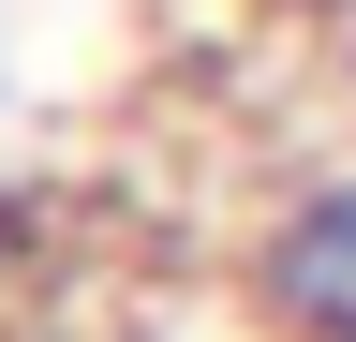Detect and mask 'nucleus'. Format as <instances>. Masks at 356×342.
<instances>
[{
	"instance_id": "f257e3e1",
	"label": "nucleus",
	"mask_w": 356,
	"mask_h": 342,
	"mask_svg": "<svg viewBox=\"0 0 356 342\" xmlns=\"http://www.w3.org/2000/svg\"><path fill=\"white\" fill-rule=\"evenodd\" d=\"M238 327L252 342H356V149H312L238 224Z\"/></svg>"
},
{
	"instance_id": "f03ea898",
	"label": "nucleus",
	"mask_w": 356,
	"mask_h": 342,
	"mask_svg": "<svg viewBox=\"0 0 356 342\" xmlns=\"http://www.w3.org/2000/svg\"><path fill=\"white\" fill-rule=\"evenodd\" d=\"M60 268V194L0 179V313H30V283Z\"/></svg>"
},
{
	"instance_id": "7ed1b4c3",
	"label": "nucleus",
	"mask_w": 356,
	"mask_h": 342,
	"mask_svg": "<svg viewBox=\"0 0 356 342\" xmlns=\"http://www.w3.org/2000/svg\"><path fill=\"white\" fill-rule=\"evenodd\" d=\"M252 15H282V30H356V0H252Z\"/></svg>"
}]
</instances>
